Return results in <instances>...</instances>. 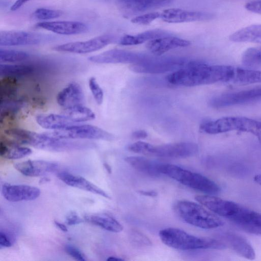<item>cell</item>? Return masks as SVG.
Masks as SVG:
<instances>
[{"mask_svg": "<svg viewBox=\"0 0 261 261\" xmlns=\"http://www.w3.org/2000/svg\"><path fill=\"white\" fill-rule=\"evenodd\" d=\"M27 144L36 148L56 152L82 150L93 146V144L87 142L60 139L50 136L46 133L39 134L31 131Z\"/></svg>", "mask_w": 261, "mask_h": 261, "instance_id": "cell-8", "label": "cell"}, {"mask_svg": "<svg viewBox=\"0 0 261 261\" xmlns=\"http://www.w3.org/2000/svg\"><path fill=\"white\" fill-rule=\"evenodd\" d=\"M107 260H108V261H122V260H123V259L120 257H117V256H109L107 259Z\"/></svg>", "mask_w": 261, "mask_h": 261, "instance_id": "cell-48", "label": "cell"}, {"mask_svg": "<svg viewBox=\"0 0 261 261\" xmlns=\"http://www.w3.org/2000/svg\"><path fill=\"white\" fill-rule=\"evenodd\" d=\"M36 26L53 33L65 35L84 33L88 27L84 23L75 21H54L38 22Z\"/></svg>", "mask_w": 261, "mask_h": 261, "instance_id": "cell-18", "label": "cell"}, {"mask_svg": "<svg viewBox=\"0 0 261 261\" xmlns=\"http://www.w3.org/2000/svg\"><path fill=\"white\" fill-rule=\"evenodd\" d=\"M42 37L38 34L22 31H3L0 32V45L20 46L39 44Z\"/></svg>", "mask_w": 261, "mask_h": 261, "instance_id": "cell-15", "label": "cell"}, {"mask_svg": "<svg viewBox=\"0 0 261 261\" xmlns=\"http://www.w3.org/2000/svg\"><path fill=\"white\" fill-rule=\"evenodd\" d=\"M84 218L87 222L110 232H121L123 228L116 219L107 214H87Z\"/></svg>", "mask_w": 261, "mask_h": 261, "instance_id": "cell-25", "label": "cell"}, {"mask_svg": "<svg viewBox=\"0 0 261 261\" xmlns=\"http://www.w3.org/2000/svg\"><path fill=\"white\" fill-rule=\"evenodd\" d=\"M55 224L56 226L59 228L61 230H62L63 232H67L68 231V229L66 225H65L64 224L60 223L59 221H54Z\"/></svg>", "mask_w": 261, "mask_h": 261, "instance_id": "cell-45", "label": "cell"}, {"mask_svg": "<svg viewBox=\"0 0 261 261\" xmlns=\"http://www.w3.org/2000/svg\"><path fill=\"white\" fill-rule=\"evenodd\" d=\"M31 0H16L10 7L11 11H16L21 7L24 4Z\"/></svg>", "mask_w": 261, "mask_h": 261, "instance_id": "cell-44", "label": "cell"}, {"mask_svg": "<svg viewBox=\"0 0 261 261\" xmlns=\"http://www.w3.org/2000/svg\"><path fill=\"white\" fill-rule=\"evenodd\" d=\"M57 176L61 180L69 186L110 198L109 195L105 191L82 176L65 171L59 172Z\"/></svg>", "mask_w": 261, "mask_h": 261, "instance_id": "cell-22", "label": "cell"}, {"mask_svg": "<svg viewBox=\"0 0 261 261\" xmlns=\"http://www.w3.org/2000/svg\"><path fill=\"white\" fill-rule=\"evenodd\" d=\"M114 40V37L111 35H102L86 41L72 42L57 45L53 49L61 52L86 54L100 49L112 43Z\"/></svg>", "mask_w": 261, "mask_h": 261, "instance_id": "cell-10", "label": "cell"}, {"mask_svg": "<svg viewBox=\"0 0 261 261\" xmlns=\"http://www.w3.org/2000/svg\"><path fill=\"white\" fill-rule=\"evenodd\" d=\"M36 120L42 127L54 130H62L75 124L64 114H40Z\"/></svg>", "mask_w": 261, "mask_h": 261, "instance_id": "cell-24", "label": "cell"}, {"mask_svg": "<svg viewBox=\"0 0 261 261\" xmlns=\"http://www.w3.org/2000/svg\"><path fill=\"white\" fill-rule=\"evenodd\" d=\"M14 167L25 176L37 177L56 171L58 164L44 160H28L16 163Z\"/></svg>", "mask_w": 261, "mask_h": 261, "instance_id": "cell-17", "label": "cell"}, {"mask_svg": "<svg viewBox=\"0 0 261 261\" xmlns=\"http://www.w3.org/2000/svg\"><path fill=\"white\" fill-rule=\"evenodd\" d=\"M3 197L11 202L33 200L40 194L37 187L25 185L4 184L2 188Z\"/></svg>", "mask_w": 261, "mask_h": 261, "instance_id": "cell-14", "label": "cell"}, {"mask_svg": "<svg viewBox=\"0 0 261 261\" xmlns=\"http://www.w3.org/2000/svg\"><path fill=\"white\" fill-rule=\"evenodd\" d=\"M261 99V86L238 92L223 93L210 101L215 108L246 103Z\"/></svg>", "mask_w": 261, "mask_h": 261, "instance_id": "cell-11", "label": "cell"}, {"mask_svg": "<svg viewBox=\"0 0 261 261\" xmlns=\"http://www.w3.org/2000/svg\"><path fill=\"white\" fill-rule=\"evenodd\" d=\"M236 42H251L261 44V24L251 25L242 28L229 36Z\"/></svg>", "mask_w": 261, "mask_h": 261, "instance_id": "cell-28", "label": "cell"}, {"mask_svg": "<svg viewBox=\"0 0 261 261\" xmlns=\"http://www.w3.org/2000/svg\"><path fill=\"white\" fill-rule=\"evenodd\" d=\"M29 55L24 51L13 49H0V61L3 63H16L27 60Z\"/></svg>", "mask_w": 261, "mask_h": 261, "instance_id": "cell-34", "label": "cell"}, {"mask_svg": "<svg viewBox=\"0 0 261 261\" xmlns=\"http://www.w3.org/2000/svg\"><path fill=\"white\" fill-rule=\"evenodd\" d=\"M104 166L105 167V168L106 169V170L108 171V172H111V167L109 166V165L106 163L104 164Z\"/></svg>", "mask_w": 261, "mask_h": 261, "instance_id": "cell-49", "label": "cell"}, {"mask_svg": "<svg viewBox=\"0 0 261 261\" xmlns=\"http://www.w3.org/2000/svg\"><path fill=\"white\" fill-rule=\"evenodd\" d=\"M33 67L23 64H1V75L4 77L16 78L29 75L33 71Z\"/></svg>", "mask_w": 261, "mask_h": 261, "instance_id": "cell-32", "label": "cell"}, {"mask_svg": "<svg viewBox=\"0 0 261 261\" xmlns=\"http://www.w3.org/2000/svg\"><path fill=\"white\" fill-rule=\"evenodd\" d=\"M159 236L164 244L179 250L223 249L226 248L222 240L196 237L176 228L169 227L162 229L159 232Z\"/></svg>", "mask_w": 261, "mask_h": 261, "instance_id": "cell-3", "label": "cell"}, {"mask_svg": "<svg viewBox=\"0 0 261 261\" xmlns=\"http://www.w3.org/2000/svg\"><path fill=\"white\" fill-rule=\"evenodd\" d=\"M261 83V71L233 67L229 84L248 85Z\"/></svg>", "mask_w": 261, "mask_h": 261, "instance_id": "cell-29", "label": "cell"}, {"mask_svg": "<svg viewBox=\"0 0 261 261\" xmlns=\"http://www.w3.org/2000/svg\"><path fill=\"white\" fill-rule=\"evenodd\" d=\"M200 131L208 134H217L238 130L254 135L261 144V122L242 116H228L204 122Z\"/></svg>", "mask_w": 261, "mask_h": 261, "instance_id": "cell-6", "label": "cell"}, {"mask_svg": "<svg viewBox=\"0 0 261 261\" xmlns=\"http://www.w3.org/2000/svg\"><path fill=\"white\" fill-rule=\"evenodd\" d=\"M125 160L136 170L147 175L154 177L161 174L159 170L161 163L139 156H127Z\"/></svg>", "mask_w": 261, "mask_h": 261, "instance_id": "cell-26", "label": "cell"}, {"mask_svg": "<svg viewBox=\"0 0 261 261\" xmlns=\"http://www.w3.org/2000/svg\"><path fill=\"white\" fill-rule=\"evenodd\" d=\"M130 237L134 243L140 245L149 246L151 245L150 240L144 234L138 231H133Z\"/></svg>", "mask_w": 261, "mask_h": 261, "instance_id": "cell-40", "label": "cell"}, {"mask_svg": "<svg viewBox=\"0 0 261 261\" xmlns=\"http://www.w3.org/2000/svg\"><path fill=\"white\" fill-rule=\"evenodd\" d=\"M48 135L65 139H90L110 141L114 136L97 126L74 124L65 129L46 133Z\"/></svg>", "mask_w": 261, "mask_h": 261, "instance_id": "cell-9", "label": "cell"}, {"mask_svg": "<svg viewBox=\"0 0 261 261\" xmlns=\"http://www.w3.org/2000/svg\"><path fill=\"white\" fill-rule=\"evenodd\" d=\"M132 137L135 139H142L146 138L147 136V133L144 130H138L132 133Z\"/></svg>", "mask_w": 261, "mask_h": 261, "instance_id": "cell-43", "label": "cell"}, {"mask_svg": "<svg viewBox=\"0 0 261 261\" xmlns=\"http://www.w3.org/2000/svg\"><path fill=\"white\" fill-rule=\"evenodd\" d=\"M232 66L212 65L200 62H188L184 67L169 74L171 84L185 87L208 85L218 82L228 83Z\"/></svg>", "mask_w": 261, "mask_h": 261, "instance_id": "cell-2", "label": "cell"}, {"mask_svg": "<svg viewBox=\"0 0 261 261\" xmlns=\"http://www.w3.org/2000/svg\"><path fill=\"white\" fill-rule=\"evenodd\" d=\"M172 0H117L119 8L124 11L143 12L164 6Z\"/></svg>", "mask_w": 261, "mask_h": 261, "instance_id": "cell-23", "label": "cell"}, {"mask_svg": "<svg viewBox=\"0 0 261 261\" xmlns=\"http://www.w3.org/2000/svg\"><path fill=\"white\" fill-rule=\"evenodd\" d=\"M185 63L182 59L170 58H149L147 60L139 64H133L131 69L137 72L160 73L173 70H178L184 67Z\"/></svg>", "mask_w": 261, "mask_h": 261, "instance_id": "cell-13", "label": "cell"}, {"mask_svg": "<svg viewBox=\"0 0 261 261\" xmlns=\"http://www.w3.org/2000/svg\"><path fill=\"white\" fill-rule=\"evenodd\" d=\"M89 86L96 103L101 105L103 99V92L95 77H91L89 79Z\"/></svg>", "mask_w": 261, "mask_h": 261, "instance_id": "cell-36", "label": "cell"}, {"mask_svg": "<svg viewBox=\"0 0 261 261\" xmlns=\"http://www.w3.org/2000/svg\"><path fill=\"white\" fill-rule=\"evenodd\" d=\"M195 199L217 216L230 221L242 230L261 234V214L233 201L212 195H198Z\"/></svg>", "mask_w": 261, "mask_h": 261, "instance_id": "cell-1", "label": "cell"}, {"mask_svg": "<svg viewBox=\"0 0 261 261\" xmlns=\"http://www.w3.org/2000/svg\"><path fill=\"white\" fill-rule=\"evenodd\" d=\"M63 12L58 10L44 8L37 9L34 12V17L40 20H50L58 18L62 15Z\"/></svg>", "mask_w": 261, "mask_h": 261, "instance_id": "cell-35", "label": "cell"}, {"mask_svg": "<svg viewBox=\"0 0 261 261\" xmlns=\"http://www.w3.org/2000/svg\"><path fill=\"white\" fill-rule=\"evenodd\" d=\"M160 16L161 13L159 12L148 13L134 17L131 20V22L136 24L146 25L150 24Z\"/></svg>", "mask_w": 261, "mask_h": 261, "instance_id": "cell-37", "label": "cell"}, {"mask_svg": "<svg viewBox=\"0 0 261 261\" xmlns=\"http://www.w3.org/2000/svg\"><path fill=\"white\" fill-rule=\"evenodd\" d=\"M242 63L245 66L250 68L261 66V48H247L242 55Z\"/></svg>", "mask_w": 261, "mask_h": 261, "instance_id": "cell-33", "label": "cell"}, {"mask_svg": "<svg viewBox=\"0 0 261 261\" xmlns=\"http://www.w3.org/2000/svg\"><path fill=\"white\" fill-rule=\"evenodd\" d=\"M57 101L65 109L77 105H84L85 96L83 89L77 83H69L57 96Z\"/></svg>", "mask_w": 261, "mask_h": 261, "instance_id": "cell-19", "label": "cell"}, {"mask_svg": "<svg viewBox=\"0 0 261 261\" xmlns=\"http://www.w3.org/2000/svg\"><path fill=\"white\" fill-rule=\"evenodd\" d=\"M167 34L161 29H153L134 35H126L119 40L122 45H135L142 44L146 41L165 36Z\"/></svg>", "mask_w": 261, "mask_h": 261, "instance_id": "cell-30", "label": "cell"}, {"mask_svg": "<svg viewBox=\"0 0 261 261\" xmlns=\"http://www.w3.org/2000/svg\"><path fill=\"white\" fill-rule=\"evenodd\" d=\"M190 44L191 42L185 39L172 36H163L148 41L146 46L151 53L160 56L170 50L186 47Z\"/></svg>", "mask_w": 261, "mask_h": 261, "instance_id": "cell-20", "label": "cell"}, {"mask_svg": "<svg viewBox=\"0 0 261 261\" xmlns=\"http://www.w3.org/2000/svg\"><path fill=\"white\" fill-rule=\"evenodd\" d=\"M253 179L256 183L261 186V174L255 175L254 176Z\"/></svg>", "mask_w": 261, "mask_h": 261, "instance_id": "cell-47", "label": "cell"}, {"mask_svg": "<svg viewBox=\"0 0 261 261\" xmlns=\"http://www.w3.org/2000/svg\"><path fill=\"white\" fill-rule=\"evenodd\" d=\"M161 174L172 178L182 185L214 195L220 192V187L214 181L199 173L191 171L178 166L170 164H161Z\"/></svg>", "mask_w": 261, "mask_h": 261, "instance_id": "cell-5", "label": "cell"}, {"mask_svg": "<svg viewBox=\"0 0 261 261\" xmlns=\"http://www.w3.org/2000/svg\"><path fill=\"white\" fill-rule=\"evenodd\" d=\"M63 114L75 123L92 120L95 118V113L84 105L66 109Z\"/></svg>", "mask_w": 261, "mask_h": 261, "instance_id": "cell-31", "label": "cell"}, {"mask_svg": "<svg viewBox=\"0 0 261 261\" xmlns=\"http://www.w3.org/2000/svg\"><path fill=\"white\" fill-rule=\"evenodd\" d=\"M141 194L148 196H155L157 195V193L153 191H140L139 192Z\"/></svg>", "mask_w": 261, "mask_h": 261, "instance_id": "cell-46", "label": "cell"}, {"mask_svg": "<svg viewBox=\"0 0 261 261\" xmlns=\"http://www.w3.org/2000/svg\"><path fill=\"white\" fill-rule=\"evenodd\" d=\"M174 210L184 221L197 227L213 229L224 225V222L217 215L190 201H177L174 205Z\"/></svg>", "mask_w": 261, "mask_h": 261, "instance_id": "cell-7", "label": "cell"}, {"mask_svg": "<svg viewBox=\"0 0 261 261\" xmlns=\"http://www.w3.org/2000/svg\"><path fill=\"white\" fill-rule=\"evenodd\" d=\"M221 240L240 255L248 259L255 257V252L251 245L243 237L233 232H226L221 236Z\"/></svg>", "mask_w": 261, "mask_h": 261, "instance_id": "cell-21", "label": "cell"}, {"mask_svg": "<svg viewBox=\"0 0 261 261\" xmlns=\"http://www.w3.org/2000/svg\"><path fill=\"white\" fill-rule=\"evenodd\" d=\"M65 251L76 260L85 261L86 260L83 253L76 247L71 244H67L64 247Z\"/></svg>", "mask_w": 261, "mask_h": 261, "instance_id": "cell-39", "label": "cell"}, {"mask_svg": "<svg viewBox=\"0 0 261 261\" xmlns=\"http://www.w3.org/2000/svg\"><path fill=\"white\" fill-rule=\"evenodd\" d=\"M128 149L133 152L148 156L171 159L190 157L198 151L196 143L185 142L154 145L143 141H137L129 145Z\"/></svg>", "mask_w": 261, "mask_h": 261, "instance_id": "cell-4", "label": "cell"}, {"mask_svg": "<svg viewBox=\"0 0 261 261\" xmlns=\"http://www.w3.org/2000/svg\"><path fill=\"white\" fill-rule=\"evenodd\" d=\"M245 7L249 11L261 15V0L248 2L246 4Z\"/></svg>", "mask_w": 261, "mask_h": 261, "instance_id": "cell-41", "label": "cell"}, {"mask_svg": "<svg viewBox=\"0 0 261 261\" xmlns=\"http://www.w3.org/2000/svg\"><path fill=\"white\" fill-rule=\"evenodd\" d=\"M213 15L206 12L191 11L172 8L164 10L161 13L162 19L168 23H181L211 19Z\"/></svg>", "mask_w": 261, "mask_h": 261, "instance_id": "cell-16", "label": "cell"}, {"mask_svg": "<svg viewBox=\"0 0 261 261\" xmlns=\"http://www.w3.org/2000/svg\"><path fill=\"white\" fill-rule=\"evenodd\" d=\"M149 58L142 54L113 49L89 57L88 60L92 62L99 64L129 63L135 64L142 63Z\"/></svg>", "mask_w": 261, "mask_h": 261, "instance_id": "cell-12", "label": "cell"}, {"mask_svg": "<svg viewBox=\"0 0 261 261\" xmlns=\"http://www.w3.org/2000/svg\"><path fill=\"white\" fill-rule=\"evenodd\" d=\"M15 237L13 234L8 233L7 231L0 230V246L2 247H10L12 246L15 241Z\"/></svg>", "mask_w": 261, "mask_h": 261, "instance_id": "cell-38", "label": "cell"}, {"mask_svg": "<svg viewBox=\"0 0 261 261\" xmlns=\"http://www.w3.org/2000/svg\"><path fill=\"white\" fill-rule=\"evenodd\" d=\"M32 150L27 147L20 146L15 141L1 139L0 142V155L9 160H16L30 155Z\"/></svg>", "mask_w": 261, "mask_h": 261, "instance_id": "cell-27", "label": "cell"}, {"mask_svg": "<svg viewBox=\"0 0 261 261\" xmlns=\"http://www.w3.org/2000/svg\"><path fill=\"white\" fill-rule=\"evenodd\" d=\"M83 221L76 213L74 212H70L66 217V223L69 225L78 224Z\"/></svg>", "mask_w": 261, "mask_h": 261, "instance_id": "cell-42", "label": "cell"}]
</instances>
